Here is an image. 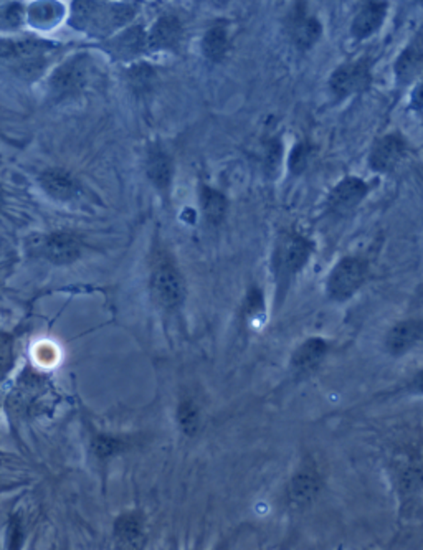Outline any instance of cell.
Masks as SVG:
<instances>
[{"instance_id": "26", "label": "cell", "mask_w": 423, "mask_h": 550, "mask_svg": "<svg viewBox=\"0 0 423 550\" xmlns=\"http://www.w3.org/2000/svg\"><path fill=\"white\" fill-rule=\"evenodd\" d=\"M14 364V339L9 334L0 333V380L9 374Z\"/></svg>"}, {"instance_id": "21", "label": "cell", "mask_w": 423, "mask_h": 550, "mask_svg": "<svg viewBox=\"0 0 423 550\" xmlns=\"http://www.w3.org/2000/svg\"><path fill=\"white\" fill-rule=\"evenodd\" d=\"M200 204H202L204 216L210 224H220L224 220L225 212H227V198L222 192L204 187L200 194Z\"/></svg>"}, {"instance_id": "27", "label": "cell", "mask_w": 423, "mask_h": 550, "mask_svg": "<svg viewBox=\"0 0 423 550\" xmlns=\"http://www.w3.org/2000/svg\"><path fill=\"white\" fill-rule=\"evenodd\" d=\"M310 159V146L308 144H298L294 146L293 153L290 155V171L293 174H301Z\"/></svg>"}, {"instance_id": "32", "label": "cell", "mask_w": 423, "mask_h": 550, "mask_svg": "<svg viewBox=\"0 0 423 550\" xmlns=\"http://www.w3.org/2000/svg\"><path fill=\"white\" fill-rule=\"evenodd\" d=\"M415 388L423 394V372H420L417 377H415Z\"/></svg>"}, {"instance_id": "29", "label": "cell", "mask_w": 423, "mask_h": 550, "mask_svg": "<svg viewBox=\"0 0 423 550\" xmlns=\"http://www.w3.org/2000/svg\"><path fill=\"white\" fill-rule=\"evenodd\" d=\"M247 310L249 312H259V310H263V294L257 288H253L250 292H249V296H247Z\"/></svg>"}, {"instance_id": "31", "label": "cell", "mask_w": 423, "mask_h": 550, "mask_svg": "<svg viewBox=\"0 0 423 550\" xmlns=\"http://www.w3.org/2000/svg\"><path fill=\"white\" fill-rule=\"evenodd\" d=\"M410 104H412L414 110H423V78L422 81H420V85L415 88L414 93H412Z\"/></svg>"}, {"instance_id": "20", "label": "cell", "mask_w": 423, "mask_h": 550, "mask_svg": "<svg viewBox=\"0 0 423 550\" xmlns=\"http://www.w3.org/2000/svg\"><path fill=\"white\" fill-rule=\"evenodd\" d=\"M321 34H323V26L318 18L300 17L293 26L294 44L301 50L312 48V45L320 40Z\"/></svg>"}, {"instance_id": "1", "label": "cell", "mask_w": 423, "mask_h": 550, "mask_svg": "<svg viewBox=\"0 0 423 550\" xmlns=\"http://www.w3.org/2000/svg\"><path fill=\"white\" fill-rule=\"evenodd\" d=\"M312 243L300 233H285L278 240L273 267L280 288H286L296 273L301 271L312 257Z\"/></svg>"}, {"instance_id": "14", "label": "cell", "mask_w": 423, "mask_h": 550, "mask_svg": "<svg viewBox=\"0 0 423 550\" xmlns=\"http://www.w3.org/2000/svg\"><path fill=\"white\" fill-rule=\"evenodd\" d=\"M387 16V4L384 2H367L363 9L357 12L353 26H351V34L357 40H365L371 35L379 30L380 26L384 24Z\"/></svg>"}, {"instance_id": "4", "label": "cell", "mask_w": 423, "mask_h": 550, "mask_svg": "<svg viewBox=\"0 0 423 550\" xmlns=\"http://www.w3.org/2000/svg\"><path fill=\"white\" fill-rule=\"evenodd\" d=\"M88 77L87 55H77L61 63L50 77V93L53 100H67L79 95Z\"/></svg>"}, {"instance_id": "7", "label": "cell", "mask_w": 423, "mask_h": 550, "mask_svg": "<svg viewBox=\"0 0 423 550\" xmlns=\"http://www.w3.org/2000/svg\"><path fill=\"white\" fill-rule=\"evenodd\" d=\"M42 251H44L45 259H48L50 263L63 267V265H69L79 259L81 243L71 233H50L48 237H45Z\"/></svg>"}, {"instance_id": "10", "label": "cell", "mask_w": 423, "mask_h": 550, "mask_svg": "<svg viewBox=\"0 0 423 550\" xmlns=\"http://www.w3.org/2000/svg\"><path fill=\"white\" fill-rule=\"evenodd\" d=\"M114 539L120 550H143L146 544V533L143 517L136 513H128L116 519Z\"/></svg>"}, {"instance_id": "28", "label": "cell", "mask_w": 423, "mask_h": 550, "mask_svg": "<svg viewBox=\"0 0 423 550\" xmlns=\"http://www.w3.org/2000/svg\"><path fill=\"white\" fill-rule=\"evenodd\" d=\"M281 153H283L281 143L278 139H271L267 144V149H265V167L268 171L277 169L280 161H281Z\"/></svg>"}, {"instance_id": "23", "label": "cell", "mask_w": 423, "mask_h": 550, "mask_svg": "<svg viewBox=\"0 0 423 550\" xmlns=\"http://www.w3.org/2000/svg\"><path fill=\"white\" fill-rule=\"evenodd\" d=\"M177 421H179V427L185 435H189V437L196 435L200 425L199 408L196 407L194 402L184 400L177 408Z\"/></svg>"}, {"instance_id": "24", "label": "cell", "mask_w": 423, "mask_h": 550, "mask_svg": "<svg viewBox=\"0 0 423 550\" xmlns=\"http://www.w3.org/2000/svg\"><path fill=\"white\" fill-rule=\"evenodd\" d=\"M91 448H93V453H95L98 460H108L111 456L118 455L122 448H124V443H122V439H116V437L100 433L91 441Z\"/></svg>"}, {"instance_id": "11", "label": "cell", "mask_w": 423, "mask_h": 550, "mask_svg": "<svg viewBox=\"0 0 423 550\" xmlns=\"http://www.w3.org/2000/svg\"><path fill=\"white\" fill-rule=\"evenodd\" d=\"M423 69V34L415 35L396 60V78L400 87L412 83Z\"/></svg>"}, {"instance_id": "5", "label": "cell", "mask_w": 423, "mask_h": 550, "mask_svg": "<svg viewBox=\"0 0 423 550\" xmlns=\"http://www.w3.org/2000/svg\"><path fill=\"white\" fill-rule=\"evenodd\" d=\"M371 65L367 60L345 63L333 73L329 79V88L337 100L365 91L371 85Z\"/></svg>"}, {"instance_id": "13", "label": "cell", "mask_w": 423, "mask_h": 550, "mask_svg": "<svg viewBox=\"0 0 423 550\" xmlns=\"http://www.w3.org/2000/svg\"><path fill=\"white\" fill-rule=\"evenodd\" d=\"M423 335V323L417 319H408L402 321L392 327L389 334L386 337V347L390 354L400 355L406 354L408 349H412Z\"/></svg>"}, {"instance_id": "3", "label": "cell", "mask_w": 423, "mask_h": 550, "mask_svg": "<svg viewBox=\"0 0 423 550\" xmlns=\"http://www.w3.org/2000/svg\"><path fill=\"white\" fill-rule=\"evenodd\" d=\"M151 292L157 304L164 310H175L184 301V281L177 268L169 261H161L151 275Z\"/></svg>"}, {"instance_id": "18", "label": "cell", "mask_w": 423, "mask_h": 550, "mask_svg": "<svg viewBox=\"0 0 423 550\" xmlns=\"http://www.w3.org/2000/svg\"><path fill=\"white\" fill-rule=\"evenodd\" d=\"M326 353H328V344L321 337H312L294 351L291 365L298 372H308L323 361Z\"/></svg>"}, {"instance_id": "22", "label": "cell", "mask_w": 423, "mask_h": 550, "mask_svg": "<svg viewBox=\"0 0 423 550\" xmlns=\"http://www.w3.org/2000/svg\"><path fill=\"white\" fill-rule=\"evenodd\" d=\"M60 18V5L53 4V2L35 4L34 7L28 10V22L37 28H48V26H57Z\"/></svg>"}, {"instance_id": "2", "label": "cell", "mask_w": 423, "mask_h": 550, "mask_svg": "<svg viewBox=\"0 0 423 550\" xmlns=\"http://www.w3.org/2000/svg\"><path fill=\"white\" fill-rule=\"evenodd\" d=\"M367 276V263L355 257H347L337 263L329 276V296L336 301H345L354 296Z\"/></svg>"}, {"instance_id": "15", "label": "cell", "mask_w": 423, "mask_h": 550, "mask_svg": "<svg viewBox=\"0 0 423 550\" xmlns=\"http://www.w3.org/2000/svg\"><path fill=\"white\" fill-rule=\"evenodd\" d=\"M40 185L50 197L61 200V202H67L79 194L77 181L67 171H61V169L45 171L40 175Z\"/></svg>"}, {"instance_id": "12", "label": "cell", "mask_w": 423, "mask_h": 550, "mask_svg": "<svg viewBox=\"0 0 423 550\" xmlns=\"http://www.w3.org/2000/svg\"><path fill=\"white\" fill-rule=\"evenodd\" d=\"M181 42V22L174 16L159 18L147 35V47L153 50H175L179 48Z\"/></svg>"}, {"instance_id": "8", "label": "cell", "mask_w": 423, "mask_h": 550, "mask_svg": "<svg viewBox=\"0 0 423 550\" xmlns=\"http://www.w3.org/2000/svg\"><path fill=\"white\" fill-rule=\"evenodd\" d=\"M404 153H406L404 139L398 138L396 134H389L375 141L369 155V164L375 173H390L404 157Z\"/></svg>"}, {"instance_id": "25", "label": "cell", "mask_w": 423, "mask_h": 550, "mask_svg": "<svg viewBox=\"0 0 423 550\" xmlns=\"http://www.w3.org/2000/svg\"><path fill=\"white\" fill-rule=\"evenodd\" d=\"M114 44H116L118 52L134 55L146 45V35L143 34V30L139 26H136V28L128 30L126 34L120 35Z\"/></svg>"}, {"instance_id": "33", "label": "cell", "mask_w": 423, "mask_h": 550, "mask_svg": "<svg viewBox=\"0 0 423 550\" xmlns=\"http://www.w3.org/2000/svg\"><path fill=\"white\" fill-rule=\"evenodd\" d=\"M2 200H4V192H2V187H0V204H2Z\"/></svg>"}, {"instance_id": "9", "label": "cell", "mask_w": 423, "mask_h": 550, "mask_svg": "<svg viewBox=\"0 0 423 550\" xmlns=\"http://www.w3.org/2000/svg\"><path fill=\"white\" fill-rule=\"evenodd\" d=\"M321 491L320 474L312 468H301L294 474L288 486V499L293 507L310 506L314 499L318 498Z\"/></svg>"}, {"instance_id": "16", "label": "cell", "mask_w": 423, "mask_h": 550, "mask_svg": "<svg viewBox=\"0 0 423 550\" xmlns=\"http://www.w3.org/2000/svg\"><path fill=\"white\" fill-rule=\"evenodd\" d=\"M52 48V45L42 40H12L0 38V58L2 60H34L42 53Z\"/></svg>"}, {"instance_id": "30", "label": "cell", "mask_w": 423, "mask_h": 550, "mask_svg": "<svg viewBox=\"0 0 423 550\" xmlns=\"http://www.w3.org/2000/svg\"><path fill=\"white\" fill-rule=\"evenodd\" d=\"M22 527H20V523L18 521H14L12 524H10V550H18L20 549V544H22Z\"/></svg>"}, {"instance_id": "17", "label": "cell", "mask_w": 423, "mask_h": 550, "mask_svg": "<svg viewBox=\"0 0 423 550\" xmlns=\"http://www.w3.org/2000/svg\"><path fill=\"white\" fill-rule=\"evenodd\" d=\"M147 177L159 190L169 189L173 181V161L164 149L156 146L149 151L146 164Z\"/></svg>"}, {"instance_id": "19", "label": "cell", "mask_w": 423, "mask_h": 550, "mask_svg": "<svg viewBox=\"0 0 423 550\" xmlns=\"http://www.w3.org/2000/svg\"><path fill=\"white\" fill-rule=\"evenodd\" d=\"M228 50V35L224 26H212L202 38V52L210 61L224 60L225 53Z\"/></svg>"}, {"instance_id": "6", "label": "cell", "mask_w": 423, "mask_h": 550, "mask_svg": "<svg viewBox=\"0 0 423 550\" xmlns=\"http://www.w3.org/2000/svg\"><path fill=\"white\" fill-rule=\"evenodd\" d=\"M367 192H369L367 184L361 181L359 177H345L329 194V212L336 216H344L363 202Z\"/></svg>"}]
</instances>
